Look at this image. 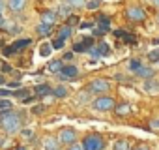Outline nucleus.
<instances>
[{
    "label": "nucleus",
    "mask_w": 159,
    "mask_h": 150,
    "mask_svg": "<svg viewBox=\"0 0 159 150\" xmlns=\"http://www.w3.org/2000/svg\"><path fill=\"white\" fill-rule=\"evenodd\" d=\"M52 94H54V96H58V98H64V96L67 94V90H66L64 87H58V88H54V90H52Z\"/></svg>",
    "instance_id": "obj_20"
},
{
    "label": "nucleus",
    "mask_w": 159,
    "mask_h": 150,
    "mask_svg": "<svg viewBox=\"0 0 159 150\" xmlns=\"http://www.w3.org/2000/svg\"><path fill=\"white\" fill-rule=\"evenodd\" d=\"M13 94H15L17 98H21V100H23V98L28 100V90H25V88H23V90H17V92H13Z\"/></svg>",
    "instance_id": "obj_22"
},
{
    "label": "nucleus",
    "mask_w": 159,
    "mask_h": 150,
    "mask_svg": "<svg viewBox=\"0 0 159 150\" xmlns=\"http://www.w3.org/2000/svg\"><path fill=\"white\" fill-rule=\"evenodd\" d=\"M69 23H71V25H73V23H77V17H75V15H71V17H69Z\"/></svg>",
    "instance_id": "obj_36"
},
{
    "label": "nucleus",
    "mask_w": 159,
    "mask_h": 150,
    "mask_svg": "<svg viewBox=\"0 0 159 150\" xmlns=\"http://www.w3.org/2000/svg\"><path fill=\"white\" fill-rule=\"evenodd\" d=\"M69 36H71V28H69V25H67V26H62L60 32H58V38L66 40V38H69Z\"/></svg>",
    "instance_id": "obj_17"
},
{
    "label": "nucleus",
    "mask_w": 159,
    "mask_h": 150,
    "mask_svg": "<svg viewBox=\"0 0 159 150\" xmlns=\"http://www.w3.org/2000/svg\"><path fill=\"white\" fill-rule=\"evenodd\" d=\"M0 143H2V139H0Z\"/></svg>",
    "instance_id": "obj_45"
},
{
    "label": "nucleus",
    "mask_w": 159,
    "mask_h": 150,
    "mask_svg": "<svg viewBox=\"0 0 159 150\" xmlns=\"http://www.w3.org/2000/svg\"><path fill=\"white\" fill-rule=\"evenodd\" d=\"M114 150H129L127 141H116L114 143Z\"/></svg>",
    "instance_id": "obj_18"
},
{
    "label": "nucleus",
    "mask_w": 159,
    "mask_h": 150,
    "mask_svg": "<svg viewBox=\"0 0 159 150\" xmlns=\"http://www.w3.org/2000/svg\"><path fill=\"white\" fill-rule=\"evenodd\" d=\"M43 109H45L43 105H36V107L32 109V113H34V115H39V113H43Z\"/></svg>",
    "instance_id": "obj_31"
},
{
    "label": "nucleus",
    "mask_w": 159,
    "mask_h": 150,
    "mask_svg": "<svg viewBox=\"0 0 159 150\" xmlns=\"http://www.w3.org/2000/svg\"><path fill=\"white\" fill-rule=\"evenodd\" d=\"M155 4H157V6H159V0H155Z\"/></svg>",
    "instance_id": "obj_43"
},
{
    "label": "nucleus",
    "mask_w": 159,
    "mask_h": 150,
    "mask_svg": "<svg viewBox=\"0 0 159 150\" xmlns=\"http://www.w3.org/2000/svg\"><path fill=\"white\" fill-rule=\"evenodd\" d=\"M13 92L11 90H0V96H11Z\"/></svg>",
    "instance_id": "obj_32"
},
{
    "label": "nucleus",
    "mask_w": 159,
    "mask_h": 150,
    "mask_svg": "<svg viewBox=\"0 0 159 150\" xmlns=\"http://www.w3.org/2000/svg\"><path fill=\"white\" fill-rule=\"evenodd\" d=\"M52 90H51V87H47V85H39V87H36V94L38 96H49Z\"/></svg>",
    "instance_id": "obj_16"
},
{
    "label": "nucleus",
    "mask_w": 159,
    "mask_h": 150,
    "mask_svg": "<svg viewBox=\"0 0 159 150\" xmlns=\"http://www.w3.org/2000/svg\"><path fill=\"white\" fill-rule=\"evenodd\" d=\"M114 111H116V115H120V116H125V115H129L131 107H129L127 103H120V105H116V107H114Z\"/></svg>",
    "instance_id": "obj_11"
},
{
    "label": "nucleus",
    "mask_w": 159,
    "mask_h": 150,
    "mask_svg": "<svg viewBox=\"0 0 159 150\" xmlns=\"http://www.w3.org/2000/svg\"><path fill=\"white\" fill-rule=\"evenodd\" d=\"M51 25H45V23H41V25H38V34L39 36H49L51 34Z\"/></svg>",
    "instance_id": "obj_15"
},
{
    "label": "nucleus",
    "mask_w": 159,
    "mask_h": 150,
    "mask_svg": "<svg viewBox=\"0 0 159 150\" xmlns=\"http://www.w3.org/2000/svg\"><path fill=\"white\" fill-rule=\"evenodd\" d=\"M90 45H92V38H84L83 41L75 43L73 51H75V53H84V51H90Z\"/></svg>",
    "instance_id": "obj_7"
},
{
    "label": "nucleus",
    "mask_w": 159,
    "mask_h": 150,
    "mask_svg": "<svg viewBox=\"0 0 159 150\" xmlns=\"http://www.w3.org/2000/svg\"><path fill=\"white\" fill-rule=\"evenodd\" d=\"M41 54H43V56H49V54H51V47H49L47 43L41 47Z\"/></svg>",
    "instance_id": "obj_29"
},
{
    "label": "nucleus",
    "mask_w": 159,
    "mask_h": 150,
    "mask_svg": "<svg viewBox=\"0 0 159 150\" xmlns=\"http://www.w3.org/2000/svg\"><path fill=\"white\" fill-rule=\"evenodd\" d=\"M52 47H54V49H62V47H64V40H62V38L54 40V41H52Z\"/></svg>",
    "instance_id": "obj_27"
},
{
    "label": "nucleus",
    "mask_w": 159,
    "mask_h": 150,
    "mask_svg": "<svg viewBox=\"0 0 159 150\" xmlns=\"http://www.w3.org/2000/svg\"><path fill=\"white\" fill-rule=\"evenodd\" d=\"M99 53L101 54H107L109 53V45L107 43H99Z\"/></svg>",
    "instance_id": "obj_28"
},
{
    "label": "nucleus",
    "mask_w": 159,
    "mask_h": 150,
    "mask_svg": "<svg viewBox=\"0 0 159 150\" xmlns=\"http://www.w3.org/2000/svg\"><path fill=\"white\" fill-rule=\"evenodd\" d=\"M0 23H2V13H0Z\"/></svg>",
    "instance_id": "obj_42"
},
{
    "label": "nucleus",
    "mask_w": 159,
    "mask_h": 150,
    "mask_svg": "<svg viewBox=\"0 0 159 150\" xmlns=\"http://www.w3.org/2000/svg\"><path fill=\"white\" fill-rule=\"evenodd\" d=\"M152 126H153V128H159V122H152Z\"/></svg>",
    "instance_id": "obj_38"
},
{
    "label": "nucleus",
    "mask_w": 159,
    "mask_h": 150,
    "mask_svg": "<svg viewBox=\"0 0 159 150\" xmlns=\"http://www.w3.org/2000/svg\"><path fill=\"white\" fill-rule=\"evenodd\" d=\"M137 75H140V77H144V79H152V75H153V69L152 68H140V69H137Z\"/></svg>",
    "instance_id": "obj_12"
},
{
    "label": "nucleus",
    "mask_w": 159,
    "mask_h": 150,
    "mask_svg": "<svg viewBox=\"0 0 159 150\" xmlns=\"http://www.w3.org/2000/svg\"><path fill=\"white\" fill-rule=\"evenodd\" d=\"M49 69H51V71H62V64H60V60H52V62L49 64Z\"/></svg>",
    "instance_id": "obj_19"
},
{
    "label": "nucleus",
    "mask_w": 159,
    "mask_h": 150,
    "mask_svg": "<svg viewBox=\"0 0 159 150\" xmlns=\"http://www.w3.org/2000/svg\"><path fill=\"white\" fill-rule=\"evenodd\" d=\"M148 58H150L152 62H157V60H159V49H157V51H152V53L148 54Z\"/></svg>",
    "instance_id": "obj_25"
},
{
    "label": "nucleus",
    "mask_w": 159,
    "mask_h": 150,
    "mask_svg": "<svg viewBox=\"0 0 159 150\" xmlns=\"http://www.w3.org/2000/svg\"><path fill=\"white\" fill-rule=\"evenodd\" d=\"M71 4H73V6H81L83 2H81V0H73V2H71Z\"/></svg>",
    "instance_id": "obj_35"
},
{
    "label": "nucleus",
    "mask_w": 159,
    "mask_h": 150,
    "mask_svg": "<svg viewBox=\"0 0 159 150\" xmlns=\"http://www.w3.org/2000/svg\"><path fill=\"white\" fill-rule=\"evenodd\" d=\"M137 150H148V148H137Z\"/></svg>",
    "instance_id": "obj_41"
},
{
    "label": "nucleus",
    "mask_w": 159,
    "mask_h": 150,
    "mask_svg": "<svg viewBox=\"0 0 159 150\" xmlns=\"http://www.w3.org/2000/svg\"><path fill=\"white\" fill-rule=\"evenodd\" d=\"M71 56H73V54H71V53H66V54H64V60H69V58H71Z\"/></svg>",
    "instance_id": "obj_37"
},
{
    "label": "nucleus",
    "mask_w": 159,
    "mask_h": 150,
    "mask_svg": "<svg viewBox=\"0 0 159 150\" xmlns=\"http://www.w3.org/2000/svg\"><path fill=\"white\" fill-rule=\"evenodd\" d=\"M0 85H4V77H2V75H0Z\"/></svg>",
    "instance_id": "obj_39"
},
{
    "label": "nucleus",
    "mask_w": 159,
    "mask_h": 150,
    "mask_svg": "<svg viewBox=\"0 0 159 150\" xmlns=\"http://www.w3.org/2000/svg\"><path fill=\"white\" fill-rule=\"evenodd\" d=\"M8 4H10V8H11V10L19 12V10H23V8H25V0H8Z\"/></svg>",
    "instance_id": "obj_14"
},
{
    "label": "nucleus",
    "mask_w": 159,
    "mask_h": 150,
    "mask_svg": "<svg viewBox=\"0 0 159 150\" xmlns=\"http://www.w3.org/2000/svg\"><path fill=\"white\" fill-rule=\"evenodd\" d=\"M0 8H2V4H0Z\"/></svg>",
    "instance_id": "obj_44"
},
{
    "label": "nucleus",
    "mask_w": 159,
    "mask_h": 150,
    "mask_svg": "<svg viewBox=\"0 0 159 150\" xmlns=\"http://www.w3.org/2000/svg\"><path fill=\"white\" fill-rule=\"evenodd\" d=\"M75 137H77V135H75L73 129H62V131H60V141H62V143H73Z\"/></svg>",
    "instance_id": "obj_8"
},
{
    "label": "nucleus",
    "mask_w": 159,
    "mask_h": 150,
    "mask_svg": "<svg viewBox=\"0 0 159 150\" xmlns=\"http://www.w3.org/2000/svg\"><path fill=\"white\" fill-rule=\"evenodd\" d=\"M0 109H2V111H11V101L2 100V101H0Z\"/></svg>",
    "instance_id": "obj_21"
},
{
    "label": "nucleus",
    "mask_w": 159,
    "mask_h": 150,
    "mask_svg": "<svg viewBox=\"0 0 159 150\" xmlns=\"http://www.w3.org/2000/svg\"><path fill=\"white\" fill-rule=\"evenodd\" d=\"M129 66H131V69H135V71H137V69H140V68H142V64H140V62H139V60H133V62H131V64H129Z\"/></svg>",
    "instance_id": "obj_30"
},
{
    "label": "nucleus",
    "mask_w": 159,
    "mask_h": 150,
    "mask_svg": "<svg viewBox=\"0 0 159 150\" xmlns=\"http://www.w3.org/2000/svg\"><path fill=\"white\" fill-rule=\"evenodd\" d=\"M0 124H2V128L8 131V133H13L19 129V124H21V116L13 111H4L2 116H0Z\"/></svg>",
    "instance_id": "obj_1"
},
{
    "label": "nucleus",
    "mask_w": 159,
    "mask_h": 150,
    "mask_svg": "<svg viewBox=\"0 0 159 150\" xmlns=\"http://www.w3.org/2000/svg\"><path fill=\"white\" fill-rule=\"evenodd\" d=\"M124 40H125V43H131V45H135V43H137V38H135V36H131V34H125V36H124Z\"/></svg>",
    "instance_id": "obj_23"
},
{
    "label": "nucleus",
    "mask_w": 159,
    "mask_h": 150,
    "mask_svg": "<svg viewBox=\"0 0 159 150\" xmlns=\"http://www.w3.org/2000/svg\"><path fill=\"white\" fill-rule=\"evenodd\" d=\"M45 146H47V150H56V143L52 139H47L45 141Z\"/></svg>",
    "instance_id": "obj_24"
},
{
    "label": "nucleus",
    "mask_w": 159,
    "mask_h": 150,
    "mask_svg": "<svg viewBox=\"0 0 159 150\" xmlns=\"http://www.w3.org/2000/svg\"><path fill=\"white\" fill-rule=\"evenodd\" d=\"M77 75H79V69L75 66H66L60 71V77H64V79H75Z\"/></svg>",
    "instance_id": "obj_6"
},
{
    "label": "nucleus",
    "mask_w": 159,
    "mask_h": 150,
    "mask_svg": "<svg viewBox=\"0 0 159 150\" xmlns=\"http://www.w3.org/2000/svg\"><path fill=\"white\" fill-rule=\"evenodd\" d=\"M69 150H84V148H83V144H81V146H79V144H73Z\"/></svg>",
    "instance_id": "obj_33"
},
{
    "label": "nucleus",
    "mask_w": 159,
    "mask_h": 150,
    "mask_svg": "<svg viewBox=\"0 0 159 150\" xmlns=\"http://www.w3.org/2000/svg\"><path fill=\"white\" fill-rule=\"evenodd\" d=\"M84 150H103V139L99 135H88L83 141Z\"/></svg>",
    "instance_id": "obj_2"
},
{
    "label": "nucleus",
    "mask_w": 159,
    "mask_h": 150,
    "mask_svg": "<svg viewBox=\"0 0 159 150\" xmlns=\"http://www.w3.org/2000/svg\"><path fill=\"white\" fill-rule=\"evenodd\" d=\"M15 150H26V148H15Z\"/></svg>",
    "instance_id": "obj_40"
},
{
    "label": "nucleus",
    "mask_w": 159,
    "mask_h": 150,
    "mask_svg": "<svg viewBox=\"0 0 159 150\" xmlns=\"http://www.w3.org/2000/svg\"><path fill=\"white\" fill-rule=\"evenodd\" d=\"M86 8H88V10H96V8H99V0H90V2L86 4Z\"/></svg>",
    "instance_id": "obj_26"
},
{
    "label": "nucleus",
    "mask_w": 159,
    "mask_h": 150,
    "mask_svg": "<svg viewBox=\"0 0 159 150\" xmlns=\"http://www.w3.org/2000/svg\"><path fill=\"white\" fill-rule=\"evenodd\" d=\"M54 21H56V17H54L52 12H45V13L41 15V23H45V25H51V26H52Z\"/></svg>",
    "instance_id": "obj_13"
},
{
    "label": "nucleus",
    "mask_w": 159,
    "mask_h": 150,
    "mask_svg": "<svg viewBox=\"0 0 159 150\" xmlns=\"http://www.w3.org/2000/svg\"><path fill=\"white\" fill-rule=\"evenodd\" d=\"M23 135H25V137H32V131H30V129H25Z\"/></svg>",
    "instance_id": "obj_34"
},
{
    "label": "nucleus",
    "mask_w": 159,
    "mask_h": 150,
    "mask_svg": "<svg viewBox=\"0 0 159 150\" xmlns=\"http://www.w3.org/2000/svg\"><path fill=\"white\" fill-rule=\"evenodd\" d=\"M144 90H148L150 94L159 92V81H152V79H148V81L144 83Z\"/></svg>",
    "instance_id": "obj_9"
},
{
    "label": "nucleus",
    "mask_w": 159,
    "mask_h": 150,
    "mask_svg": "<svg viewBox=\"0 0 159 150\" xmlns=\"http://www.w3.org/2000/svg\"><path fill=\"white\" fill-rule=\"evenodd\" d=\"M107 90H111V83L105 81V79H96V81H92L88 85V92L90 94H103Z\"/></svg>",
    "instance_id": "obj_3"
},
{
    "label": "nucleus",
    "mask_w": 159,
    "mask_h": 150,
    "mask_svg": "<svg viewBox=\"0 0 159 150\" xmlns=\"http://www.w3.org/2000/svg\"><path fill=\"white\" fill-rule=\"evenodd\" d=\"M30 43H32V41H30L28 38H26V40H19V41H15V43H13V47H11V49H13V53H17V51H21V49L28 47Z\"/></svg>",
    "instance_id": "obj_10"
},
{
    "label": "nucleus",
    "mask_w": 159,
    "mask_h": 150,
    "mask_svg": "<svg viewBox=\"0 0 159 150\" xmlns=\"http://www.w3.org/2000/svg\"><path fill=\"white\" fill-rule=\"evenodd\" d=\"M92 107H94L96 111H111V109L116 107V105H114V100H112V98H107V96H105V98H98V100L92 103Z\"/></svg>",
    "instance_id": "obj_4"
},
{
    "label": "nucleus",
    "mask_w": 159,
    "mask_h": 150,
    "mask_svg": "<svg viewBox=\"0 0 159 150\" xmlns=\"http://www.w3.org/2000/svg\"><path fill=\"white\" fill-rule=\"evenodd\" d=\"M125 15H127L129 21H135V23H142V21L146 19V13H144L142 8H129V10L125 12Z\"/></svg>",
    "instance_id": "obj_5"
}]
</instances>
